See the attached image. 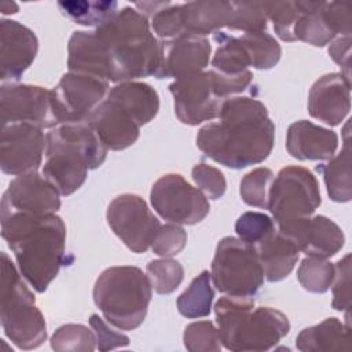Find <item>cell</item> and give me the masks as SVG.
Instances as JSON below:
<instances>
[{
    "mask_svg": "<svg viewBox=\"0 0 352 352\" xmlns=\"http://www.w3.org/2000/svg\"><path fill=\"white\" fill-rule=\"evenodd\" d=\"M217 118L197 135V147L206 157L231 169L248 168L268 158L275 143V125L260 100L228 98Z\"/></svg>",
    "mask_w": 352,
    "mask_h": 352,
    "instance_id": "1",
    "label": "cell"
},
{
    "mask_svg": "<svg viewBox=\"0 0 352 352\" xmlns=\"http://www.w3.org/2000/svg\"><path fill=\"white\" fill-rule=\"evenodd\" d=\"M0 216L1 236L14 253L19 272L37 293L45 292L66 260L63 220L55 213Z\"/></svg>",
    "mask_w": 352,
    "mask_h": 352,
    "instance_id": "2",
    "label": "cell"
},
{
    "mask_svg": "<svg viewBox=\"0 0 352 352\" xmlns=\"http://www.w3.org/2000/svg\"><path fill=\"white\" fill-rule=\"evenodd\" d=\"M95 33L107 50L113 82L155 74L160 65V40L154 36L147 16L139 10L124 7L96 28Z\"/></svg>",
    "mask_w": 352,
    "mask_h": 352,
    "instance_id": "3",
    "label": "cell"
},
{
    "mask_svg": "<svg viewBox=\"0 0 352 352\" xmlns=\"http://www.w3.org/2000/svg\"><path fill=\"white\" fill-rule=\"evenodd\" d=\"M43 175L60 195H70L85 182L88 169L99 168L107 147L87 121L63 122L50 129Z\"/></svg>",
    "mask_w": 352,
    "mask_h": 352,
    "instance_id": "4",
    "label": "cell"
},
{
    "mask_svg": "<svg viewBox=\"0 0 352 352\" xmlns=\"http://www.w3.org/2000/svg\"><path fill=\"white\" fill-rule=\"evenodd\" d=\"M224 348L234 352L270 351L289 331L287 316L272 307L254 308L253 297L224 296L214 304Z\"/></svg>",
    "mask_w": 352,
    "mask_h": 352,
    "instance_id": "5",
    "label": "cell"
},
{
    "mask_svg": "<svg viewBox=\"0 0 352 352\" xmlns=\"http://www.w3.org/2000/svg\"><path fill=\"white\" fill-rule=\"evenodd\" d=\"M92 296L110 324L120 330H135L147 315L153 287L140 268L117 265L98 276Z\"/></svg>",
    "mask_w": 352,
    "mask_h": 352,
    "instance_id": "6",
    "label": "cell"
},
{
    "mask_svg": "<svg viewBox=\"0 0 352 352\" xmlns=\"http://www.w3.org/2000/svg\"><path fill=\"white\" fill-rule=\"evenodd\" d=\"M0 319L4 334L19 349H34L47 340V323L34 294L6 252L0 254Z\"/></svg>",
    "mask_w": 352,
    "mask_h": 352,
    "instance_id": "7",
    "label": "cell"
},
{
    "mask_svg": "<svg viewBox=\"0 0 352 352\" xmlns=\"http://www.w3.org/2000/svg\"><path fill=\"white\" fill-rule=\"evenodd\" d=\"M210 279L224 294L253 297L264 283V271L254 246L235 236L220 239L212 261Z\"/></svg>",
    "mask_w": 352,
    "mask_h": 352,
    "instance_id": "8",
    "label": "cell"
},
{
    "mask_svg": "<svg viewBox=\"0 0 352 352\" xmlns=\"http://www.w3.org/2000/svg\"><path fill=\"white\" fill-rule=\"evenodd\" d=\"M320 190L315 175L302 166H285L272 180L268 210L276 228L311 217L320 205Z\"/></svg>",
    "mask_w": 352,
    "mask_h": 352,
    "instance_id": "9",
    "label": "cell"
},
{
    "mask_svg": "<svg viewBox=\"0 0 352 352\" xmlns=\"http://www.w3.org/2000/svg\"><path fill=\"white\" fill-rule=\"evenodd\" d=\"M150 202L164 220L179 226L197 224L210 210L208 198L179 173L161 176L151 187Z\"/></svg>",
    "mask_w": 352,
    "mask_h": 352,
    "instance_id": "10",
    "label": "cell"
},
{
    "mask_svg": "<svg viewBox=\"0 0 352 352\" xmlns=\"http://www.w3.org/2000/svg\"><path fill=\"white\" fill-rule=\"evenodd\" d=\"M106 219L113 232L135 253H144L161 227L160 220L136 194H121L107 206Z\"/></svg>",
    "mask_w": 352,
    "mask_h": 352,
    "instance_id": "11",
    "label": "cell"
},
{
    "mask_svg": "<svg viewBox=\"0 0 352 352\" xmlns=\"http://www.w3.org/2000/svg\"><path fill=\"white\" fill-rule=\"evenodd\" d=\"M109 81L95 76L67 72L51 89L58 124L85 121L109 94Z\"/></svg>",
    "mask_w": 352,
    "mask_h": 352,
    "instance_id": "12",
    "label": "cell"
},
{
    "mask_svg": "<svg viewBox=\"0 0 352 352\" xmlns=\"http://www.w3.org/2000/svg\"><path fill=\"white\" fill-rule=\"evenodd\" d=\"M169 91L173 96L175 114L186 125H198L217 118L226 100L217 91L213 70L175 80Z\"/></svg>",
    "mask_w": 352,
    "mask_h": 352,
    "instance_id": "13",
    "label": "cell"
},
{
    "mask_svg": "<svg viewBox=\"0 0 352 352\" xmlns=\"http://www.w3.org/2000/svg\"><path fill=\"white\" fill-rule=\"evenodd\" d=\"M0 111L1 126L26 122L41 129H51L59 125L54 113L51 89L38 85L3 84L0 88Z\"/></svg>",
    "mask_w": 352,
    "mask_h": 352,
    "instance_id": "14",
    "label": "cell"
},
{
    "mask_svg": "<svg viewBox=\"0 0 352 352\" xmlns=\"http://www.w3.org/2000/svg\"><path fill=\"white\" fill-rule=\"evenodd\" d=\"M45 147L47 136L33 124L16 122L1 126L0 168L3 173L19 176L36 172Z\"/></svg>",
    "mask_w": 352,
    "mask_h": 352,
    "instance_id": "15",
    "label": "cell"
},
{
    "mask_svg": "<svg viewBox=\"0 0 352 352\" xmlns=\"http://www.w3.org/2000/svg\"><path fill=\"white\" fill-rule=\"evenodd\" d=\"M60 192L41 173L30 172L16 176L3 194L0 214L21 212L30 214L56 213L60 208Z\"/></svg>",
    "mask_w": 352,
    "mask_h": 352,
    "instance_id": "16",
    "label": "cell"
},
{
    "mask_svg": "<svg viewBox=\"0 0 352 352\" xmlns=\"http://www.w3.org/2000/svg\"><path fill=\"white\" fill-rule=\"evenodd\" d=\"M212 45L205 36L182 34L160 40V65L157 78H183L204 72L209 63Z\"/></svg>",
    "mask_w": 352,
    "mask_h": 352,
    "instance_id": "17",
    "label": "cell"
},
{
    "mask_svg": "<svg viewBox=\"0 0 352 352\" xmlns=\"http://www.w3.org/2000/svg\"><path fill=\"white\" fill-rule=\"evenodd\" d=\"M38 40L32 29L14 19L0 21V78L18 81L33 63Z\"/></svg>",
    "mask_w": 352,
    "mask_h": 352,
    "instance_id": "18",
    "label": "cell"
},
{
    "mask_svg": "<svg viewBox=\"0 0 352 352\" xmlns=\"http://www.w3.org/2000/svg\"><path fill=\"white\" fill-rule=\"evenodd\" d=\"M278 230L293 239L300 252L311 257H333L345 243L341 227L322 214L297 220Z\"/></svg>",
    "mask_w": 352,
    "mask_h": 352,
    "instance_id": "19",
    "label": "cell"
},
{
    "mask_svg": "<svg viewBox=\"0 0 352 352\" xmlns=\"http://www.w3.org/2000/svg\"><path fill=\"white\" fill-rule=\"evenodd\" d=\"M351 110V81L329 73L314 82L308 95L309 114L330 126L340 125Z\"/></svg>",
    "mask_w": 352,
    "mask_h": 352,
    "instance_id": "20",
    "label": "cell"
},
{
    "mask_svg": "<svg viewBox=\"0 0 352 352\" xmlns=\"http://www.w3.org/2000/svg\"><path fill=\"white\" fill-rule=\"evenodd\" d=\"M109 150L131 147L139 138L140 126L132 116L114 100L106 98L85 120Z\"/></svg>",
    "mask_w": 352,
    "mask_h": 352,
    "instance_id": "21",
    "label": "cell"
},
{
    "mask_svg": "<svg viewBox=\"0 0 352 352\" xmlns=\"http://www.w3.org/2000/svg\"><path fill=\"white\" fill-rule=\"evenodd\" d=\"M338 135L311 121L293 122L286 133L287 153L300 161H326L334 157Z\"/></svg>",
    "mask_w": 352,
    "mask_h": 352,
    "instance_id": "22",
    "label": "cell"
},
{
    "mask_svg": "<svg viewBox=\"0 0 352 352\" xmlns=\"http://www.w3.org/2000/svg\"><path fill=\"white\" fill-rule=\"evenodd\" d=\"M69 72L84 73L113 82V67L104 44L95 30H77L67 44Z\"/></svg>",
    "mask_w": 352,
    "mask_h": 352,
    "instance_id": "23",
    "label": "cell"
},
{
    "mask_svg": "<svg viewBox=\"0 0 352 352\" xmlns=\"http://www.w3.org/2000/svg\"><path fill=\"white\" fill-rule=\"evenodd\" d=\"M261 263L264 278L268 282L285 279L298 261L300 249L293 239L282 234L278 228L253 245Z\"/></svg>",
    "mask_w": 352,
    "mask_h": 352,
    "instance_id": "24",
    "label": "cell"
},
{
    "mask_svg": "<svg viewBox=\"0 0 352 352\" xmlns=\"http://www.w3.org/2000/svg\"><path fill=\"white\" fill-rule=\"evenodd\" d=\"M232 1L202 0L180 4L184 34L205 36L228 28L232 19Z\"/></svg>",
    "mask_w": 352,
    "mask_h": 352,
    "instance_id": "25",
    "label": "cell"
},
{
    "mask_svg": "<svg viewBox=\"0 0 352 352\" xmlns=\"http://www.w3.org/2000/svg\"><path fill=\"white\" fill-rule=\"evenodd\" d=\"M296 348L302 352H349V320L342 323L338 318L331 316L315 326L302 329L296 338Z\"/></svg>",
    "mask_w": 352,
    "mask_h": 352,
    "instance_id": "26",
    "label": "cell"
},
{
    "mask_svg": "<svg viewBox=\"0 0 352 352\" xmlns=\"http://www.w3.org/2000/svg\"><path fill=\"white\" fill-rule=\"evenodd\" d=\"M106 98L124 107L139 126L150 122L160 110L158 92L150 84L142 81L118 82Z\"/></svg>",
    "mask_w": 352,
    "mask_h": 352,
    "instance_id": "27",
    "label": "cell"
},
{
    "mask_svg": "<svg viewBox=\"0 0 352 352\" xmlns=\"http://www.w3.org/2000/svg\"><path fill=\"white\" fill-rule=\"evenodd\" d=\"M349 124V122H348ZM346 124V128H348ZM348 131L345 129L344 147L329 162L318 165L316 170L323 175L327 194L334 202H349L352 198V179H351V146Z\"/></svg>",
    "mask_w": 352,
    "mask_h": 352,
    "instance_id": "28",
    "label": "cell"
},
{
    "mask_svg": "<svg viewBox=\"0 0 352 352\" xmlns=\"http://www.w3.org/2000/svg\"><path fill=\"white\" fill-rule=\"evenodd\" d=\"M298 4L300 15L293 28L294 40H301L315 47H324L337 37L324 18V1L298 0Z\"/></svg>",
    "mask_w": 352,
    "mask_h": 352,
    "instance_id": "29",
    "label": "cell"
},
{
    "mask_svg": "<svg viewBox=\"0 0 352 352\" xmlns=\"http://www.w3.org/2000/svg\"><path fill=\"white\" fill-rule=\"evenodd\" d=\"M213 40L217 43L216 52L212 58L214 70L223 74H239L252 66L249 52L239 36L227 34L224 32L213 33Z\"/></svg>",
    "mask_w": 352,
    "mask_h": 352,
    "instance_id": "30",
    "label": "cell"
},
{
    "mask_svg": "<svg viewBox=\"0 0 352 352\" xmlns=\"http://www.w3.org/2000/svg\"><path fill=\"white\" fill-rule=\"evenodd\" d=\"M213 297L214 292L212 287L210 272L208 270H204L177 297L176 307L180 315L188 319L204 318L208 316L212 311Z\"/></svg>",
    "mask_w": 352,
    "mask_h": 352,
    "instance_id": "31",
    "label": "cell"
},
{
    "mask_svg": "<svg viewBox=\"0 0 352 352\" xmlns=\"http://www.w3.org/2000/svg\"><path fill=\"white\" fill-rule=\"evenodd\" d=\"M118 3L114 0H62L58 1L60 12L73 22L84 26L99 28L116 12Z\"/></svg>",
    "mask_w": 352,
    "mask_h": 352,
    "instance_id": "32",
    "label": "cell"
},
{
    "mask_svg": "<svg viewBox=\"0 0 352 352\" xmlns=\"http://www.w3.org/2000/svg\"><path fill=\"white\" fill-rule=\"evenodd\" d=\"M239 37L249 52L252 67L268 70L279 62L282 50L279 43L271 34L265 32H252L242 33Z\"/></svg>",
    "mask_w": 352,
    "mask_h": 352,
    "instance_id": "33",
    "label": "cell"
},
{
    "mask_svg": "<svg viewBox=\"0 0 352 352\" xmlns=\"http://www.w3.org/2000/svg\"><path fill=\"white\" fill-rule=\"evenodd\" d=\"M51 348L58 352H92L96 348V337L94 330L84 324L67 323L55 330Z\"/></svg>",
    "mask_w": 352,
    "mask_h": 352,
    "instance_id": "34",
    "label": "cell"
},
{
    "mask_svg": "<svg viewBox=\"0 0 352 352\" xmlns=\"http://www.w3.org/2000/svg\"><path fill=\"white\" fill-rule=\"evenodd\" d=\"M300 285L311 293H324L330 289L334 279V264L320 257H305L298 270Z\"/></svg>",
    "mask_w": 352,
    "mask_h": 352,
    "instance_id": "35",
    "label": "cell"
},
{
    "mask_svg": "<svg viewBox=\"0 0 352 352\" xmlns=\"http://www.w3.org/2000/svg\"><path fill=\"white\" fill-rule=\"evenodd\" d=\"M146 272L151 287L158 294L173 293L184 278L183 265L170 257L151 260L146 267Z\"/></svg>",
    "mask_w": 352,
    "mask_h": 352,
    "instance_id": "36",
    "label": "cell"
},
{
    "mask_svg": "<svg viewBox=\"0 0 352 352\" xmlns=\"http://www.w3.org/2000/svg\"><path fill=\"white\" fill-rule=\"evenodd\" d=\"M274 173L268 168H256L246 173L241 180L239 194L242 201L254 208L268 209V197Z\"/></svg>",
    "mask_w": 352,
    "mask_h": 352,
    "instance_id": "37",
    "label": "cell"
},
{
    "mask_svg": "<svg viewBox=\"0 0 352 352\" xmlns=\"http://www.w3.org/2000/svg\"><path fill=\"white\" fill-rule=\"evenodd\" d=\"M183 341L190 352H219L223 346L219 330L210 320H198L187 324Z\"/></svg>",
    "mask_w": 352,
    "mask_h": 352,
    "instance_id": "38",
    "label": "cell"
},
{
    "mask_svg": "<svg viewBox=\"0 0 352 352\" xmlns=\"http://www.w3.org/2000/svg\"><path fill=\"white\" fill-rule=\"evenodd\" d=\"M232 19L228 29L242 33L265 32L267 15L264 1H232Z\"/></svg>",
    "mask_w": 352,
    "mask_h": 352,
    "instance_id": "39",
    "label": "cell"
},
{
    "mask_svg": "<svg viewBox=\"0 0 352 352\" xmlns=\"http://www.w3.org/2000/svg\"><path fill=\"white\" fill-rule=\"evenodd\" d=\"M267 19L274 23V30L283 41H296L293 36L294 23L300 15V4L297 1H264Z\"/></svg>",
    "mask_w": 352,
    "mask_h": 352,
    "instance_id": "40",
    "label": "cell"
},
{
    "mask_svg": "<svg viewBox=\"0 0 352 352\" xmlns=\"http://www.w3.org/2000/svg\"><path fill=\"white\" fill-rule=\"evenodd\" d=\"M275 228L274 219L260 212H245L235 223L238 238L249 245H256Z\"/></svg>",
    "mask_w": 352,
    "mask_h": 352,
    "instance_id": "41",
    "label": "cell"
},
{
    "mask_svg": "<svg viewBox=\"0 0 352 352\" xmlns=\"http://www.w3.org/2000/svg\"><path fill=\"white\" fill-rule=\"evenodd\" d=\"M150 26L161 40H170L184 34L180 4L166 1L157 12L151 15Z\"/></svg>",
    "mask_w": 352,
    "mask_h": 352,
    "instance_id": "42",
    "label": "cell"
},
{
    "mask_svg": "<svg viewBox=\"0 0 352 352\" xmlns=\"http://www.w3.org/2000/svg\"><path fill=\"white\" fill-rule=\"evenodd\" d=\"M192 180L198 190L209 199H219L224 195L227 182L223 172L205 162L197 164L191 170Z\"/></svg>",
    "mask_w": 352,
    "mask_h": 352,
    "instance_id": "43",
    "label": "cell"
},
{
    "mask_svg": "<svg viewBox=\"0 0 352 352\" xmlns=\"http://www.w3.org/2000/svg\"><path fill=\"white\" fill-rule=\"evenodd\" d=\"M187 243V232L179 224H165L157 231L151 250L161 257H172L180 253Z\"/></svg>",
    "mask_w": 352,
    "mask_h": 352,
    "instance_id": "44",
    "label": "cell"
},
{
    "mask_svg": "<svg viewBox=\"0 0 352 352\" xmlns=\"http://www.w3.org/2000/svg\"><path fill=\"white\" fill-rule=\"evenodd\" d=\"M331 307L337 311L349 312L351 308V254H345L334 264V279L331 282Z\"/></svg>",
    "mask_w": 352,
    "mask_h": 352,
    "instance_id": "45",
    "label": "cell"
},
{
    "mask_svg": "<svg viewBox=\"0 0 352 352\" xmlns=\"http://www.w3.org/2000/svg\"><path fill=\"white\" fill-rule=\"evenodd\" d=\"M89 326L96 337V348L102 352L122 348L129 344V337L126 334L111 329L98 314L91 315Z\"/></svg>",
    "mask_w": 352,
    "mask_h": 352,
    "instance_id": "46",
    "label": "cell"
},
{
    "mask_svg": "<svg viewBox=\"0 0 352 352\" xmlns=\"http://www.w3.org/2000/svg\"><path fill=\"white\" fill-rule=\"evenodd\" d=\"M329 55L341 67V74L351 81V34L333 38L329 45Z\"/></svg>",
    "mask_w": 352,
    "mask_h": 352,
    "instance_id": "47",
    "label": "cell"
}]
</instances>
